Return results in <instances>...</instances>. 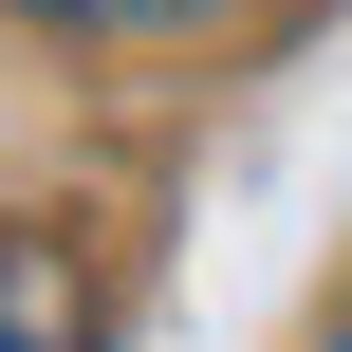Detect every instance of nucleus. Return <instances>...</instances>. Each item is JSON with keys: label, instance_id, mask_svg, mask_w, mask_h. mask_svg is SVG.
<instances>
[{"label": "nucleus", "instance_id": "nucleus-2", "mask_svg": "<svg viewBox=\"0 0 352 352\" xmlns=\"http://www.w3.org/2000/svg\"><path fill=\"white\" fill-rule=\"evenodd\" d=\"M37 19H204V0H37Z\"/></svg>", "mask_w": 352, "mask_h": 352}, {"label": "nucleus", "instance_id": "nucleus-1", "mask_svg": "<svg viewBox=\"0 0 352 352\" xmlns=\"http://www.w3.org/2000/svg\"><path fill=\"white\" fill-rule=\"evenodd\" d=\"M74 334H93L74 241H19V223H0V352H74Z\"/></svg>", "mask_w": 352, "mask_h": 352}, {"label": "nucleus", "instance_id": "nucleus-3", "mask_svg": "<svg viewBox=\"0 0 352 352\" xmlns=\"http://www.w3.org/2000/svg\"><path fill=\"white\" fill-rule=\"evenodd\" d=\"M316 352H352V316H334V334H316Z\"/></svg>", "mask_w": 352, "mask_h": 352}]
</instances>
